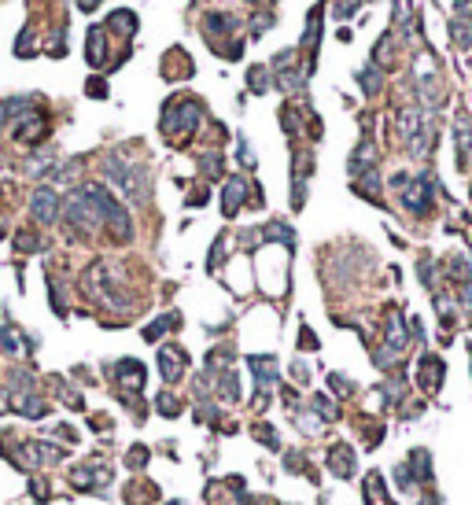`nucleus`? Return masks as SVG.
Segmentation results:
<instances>
[{"mask_svg": "<svg viewBox=\"0 0 472 505\" xmlns=\"http://www.w3.org/2000/svg\"><path fill=\"white\" fill-rule=\"evenodd\" d=\"M199 118H203V107L199 100H170L166 103V111H163V133L170 137L174 144H185L192 133H196V126H199Z\"/></svg>", "mask_w": 472, "mask_h": 505, "instance_id": "nucleus-1", "label": "nucleus"}, {"mask_svg": "<svg viewBox=\"0 0 472 505\" xmlns=\"http://www.w3.org/2000/svg\"><path fill=\"white\" fill-rule=\"evenodd\" d=\"M104 174H107V181H111L118 192H122V196H130L133 203L148 199V174H144V166H126V163H118V159H107Z\"/></svg>", "mask_w": 472, "mask_h": 505, "instance_id": "nucleus-2", "label": "nucleus"}, {"mask_svg": "<svg viewBox=\"0 0 472 505\" xmlns=\"http://www.w3.org/2000/svg\"><path fill=\"white\" fill-rule=\"evenodd\" d=\"M89 188V196L96 203V210H100V218L111 225V232L118 236V240H130L133 236V221H130V214H126V207H118V199L111 196V192H104L100 185H85Z\"/></svg>", "mask_w": 472, "mask_h": 505, "instance_id": "nucleus-3", "label": "nucleus"}, {"mask_svg": "<svg viewBox=\"0 0 472 505\" xmlns=\"http://www.w3.org/2000/svg\"><path fill=\"white\" fill-rule=\"evenodd\" d=\"M67 221L74 225L78 232H92L96 225H100V210H96V203L89 196V188H78V192H70L67 196Z\"/></svg>", "mask_w": 472, "mask_h": 505, "instance_id": "nucleus-4", "label": "nucleus"}, {"mask_svg": "<svg viewBox=\"0 0 472 505\" xmlns=\"http://www.w3.org/2000/svg\"><path fill=\"white\" fill-rule=\"evenodd\" d=\"M111 376H115V388L126 395V399H133L137 391H144V365L137 358H122L118 365H111Z\"/></svg>", "mask_w": 472, "mask_h": 505, "instance_id": "nucleus-5", "label": "nucleus"}, {"mask_svg": "<svg viewBox=\"0 0 472 505\" xmlns=\"http://www.w3.org/2000/svg\"><path fill=\"white\" fill-rule=\"evenodd\" d=\"M8 410H15L19 417H26V421H41V417L48 413V406H45V399H41L37 391H30V388H15V391H12V399H8Z\"/></svg>", "mask_w": 472, "mask_h": 505, "instance_id": "nucleus-6", "label": "nucleus"}, {"mask_svg": "<svg viewBox=\"0 0 472 505\" xmlns=\"http://www.w3.org/2000/svg\"><path fill=\"white\" fill-rule=\"evenodd\" d=\"M30 214L41 221V225H52L59 218V196H56V188H48V185H41L34 196H30Z\"/></svg>", "mask_w": 472, "mask_h": 505, "instance_id": "nucleus-7", "label": "nucleus"}, {"mask_svg": "<svg viewBox=\"0 0 472 505\" xmlns=\"http://www.w3.org/2000/svg\"><path fill=\"white\" fill-rule=\"evenodd\" d=\"M185 369H188V354L181 350V347H163L159 350V373H163V380L166 384H177L181 376H185Z\"/></svg>", "mask_w": 472, "mask_h": 505, "instance_id": "nucleus-8", "label": "nucleus"}, {"mask_svg": "<svg viewBox=\"0 0 472 505\" xmlns=\"http://www.w3.org/2000/svg\"><path fill=\"white\" fill-rule=\"evenodd\" d=\"M402 203L410 207L413 214H428V207H432V177L421 174L413 181V185L402 188Z\"/></svg>", "mask_w": 472, "mask_h": 505, "instance_id": "nucleus-9", "label": "nucleus"}, {"mask_svg": "<svg viewBox=\"0 0 472 505\" xmlns=\"http://www.w3.org/2000/svg\"><path fill=\"white\" fill-rule=\"evenodd\" d=\"M248 365L255 369V380H259V391H262V399L259 402H270V391L277 388V365H273V358L270 354H255V358H248Z\"/></svg>", "mask_w": 472, "mask_h": 505, "instance_id": "nucleus-10", "label": "nucleus"}, {"mask_svg": "<svg viewBox=\"0 0 472 505\" xmlns=\"http://www.w3.org/2000/svg\"><path fill=\"white\" fill-rule=\"evenodd\" d=\"M328 472L336 479H351L354 476V450L351 446H343V443H336L328 450Z\"/></svg>", "mask_w": 472, "mask_h": 505, "instance_id": "nucleus-11", "label": "nucleus"}, {"mask_svg": "<svg viewBox=\"0 0 472 505\" xmlns=\"http://www.w3.org/2000/svg\"><path fill=\"white\" fill-rule=\"evenodd\" d=\"M417 384H421V391H439V384H443V362L435 358V354H424L421 358V373H417Z\"/></svg>", "mask_w": 472, "mask_h": 505, "instance_id": "nucleus-12", "label": "nucleus"}, {"mask_svg": "<svg viewBox=\"0 0 472 505\" xmlns=\"http://www.w3.org/2000/svg\"><path fill=\"white\" fill-rule=\"evenodd\" d=\"M395 130H399V141L413 144L417 133L424 130V126H421V111H417V107H402L399 118H395Z\"/></svg>", "mask_w": 472, "mask_h": 505, "instance_id": "nucleus-13", "label": "nucleus"}, {"mask_svg": "<svg viewBox=\"0 0 472 505\" xmlns=\"http://www.w3.org/2000/svg\"><path fill=\"white\" fill-rule=\"evenodd\" d=\"M26 450V461L23 465H56V461H63V454H67V450H59V446H48V443H26L23 446Z\"/></svg>", "mask_w": 472, "mask_h": 505, "instance_id": "nucleus-14", "label": "nucleus"}, {"mask_svg": "<svg viewBox=\"0 0 472 505\" xmlns=\"http://www.w3.org/2000/svg\"><path fill=\"white\" fill-rule=\"evenodd\" d=\"M244 196H248V181H244V177H229V181H225V199H222L225 218H233V214L244 207Z\"/></svg>", "mask_w": 472, "mask_h": 505, "instance_id": "nucleus-15", "label": "nucleus"}, {"mask_svg": "<svg viewBox=\"0 0 472 505\" xmlns=\"http://www.w3.org/2000/svg\"><path fill=\"white\" fill-rule=\"evenodd\" d=\"M45 133H48V122H45L41 115H34V118H23V122H19L15 141H23V144H37Z\"/></svg>", "mask_w": 472, "mask_h": 505, "instance_id": "nucleus-16", "label": "nucleus"}, {"mask_svg": "<svg viewBox=\"0 0 472 505\" xmlns=\"http://www.w3.org/2000/svg\"><path fill=\"white\" fill-rule=\"evenodd\" d=\"M85 56H89L92 67H104V63H107V30L104 26L89 30V48H85Z\"/></svg>", "mask_w": 472, "mask_h": 505, "instance_id": "nucleus-17", "label": "nucleus"}, {"mask_svg": "<svg viewBox=\"0 0 472 505\" xmlns=\"http://www.w3.org/2000/svg\"><path fill=\"white\" fill-rule=\"evenodd\" d=\"M214 384H218V391H222L225 402H240V376H236L233 369L214 373Z\"/></svg>", "mask_w": 472, "mask_h": 505, "instance_id": "nucleus-18", "label": "nucleus"}, {"mask_svg": "<svg viewBox=\"0 0 472 505\" xmlns=\"http://www.w3.org/2000/svg\"><path fill=\"white\" fill-rule=\"evenodd\" d=\"M233 30H236V19L222 15V12L207 15V23H203V34H207V37H222V34H233Z\"/></svg>", "mask_w": 472, "mask_h": 505, "instance_id": "nucleus-19", "label": "nucleus"}, {"mask_svg": "<svg viewBox=\"0 0 472 505\" xmlns=\"http://www.w3.org/2000/svg\"><path fill=\"white\" fill-rule=\"evenodd\" d=\"M177 325H181V314H166V317H159V321H152V325L144 328V339L148 343H159L166 328H177Z\"/></svg>", "mask_w": 472, "mask_h": 505, "instance_id": "nucleus-20", "label": "nucleus"}, {"mask_svg": "<svg viewBox=\"0 0 472 505\" xmlns=\"http://www.w3.org/2000/svg\"><path fill=\"white\" fill-rule=\"evenodd\" d=\"M454 141H458V155H461V163H465V155H469V148H472V130H469V118H465V115H458Z\"/></svg>", "mask_w": 472, "mask_h": 505, "instance_id": "nucleus-21", "label": "nucleus"}, {"mask_svg": "<svg viewBox=\"0 0 472 505\" xmlns=\"http://www.w3.org/2000/svg\"><path fill=\"white\" fill-rule=\"evenodd\" d=\"M155 410L163 413V417H177L181 413V402L174 399V391H159L155 395Z\"/></svg>", "mask_w": 472, "mask_h": 505, "instance_id": "nucleus-22", "label": "nucleus"}, {"mask_svg": "<svg viewBox=\"0 0 472 505\" xmlns=\"http://www.w3.org/2000/svg\"><path fill=\"white\" fill-rule=\"evenodd\" d=\"M111 30H122V34L130 37L133 30H137V19H133V12H115V15H111Z\"/></svg>", "mask_w": 472, "mask_h": 505, "instance_id": "nucleus-23", "label": "nucleus"}, {"mask_svg": "<svg viewBox=\"0 0 472 505\" xmlns=\"http://www.w3.org/2000/svg\"><path fill=\"white\" fill-rule=\"evenodd\" d=\"M314 410H317V417H325V421H340L336 402H328L325 395H317V399H314Z\"/></svg>", "mask_w": 472, "mask_h": 505, "instance_id": "nucleus-24", "label": "nucleus"}, {"mask_svg": "<svg viewBox=\"0 0 472 505\" xmlns=\"http://www.w3.org/2000/svg\"><path fill=\"white\" fill-rule=\"evenodd\" d=\"M52 166V155L48 152H41V155H34V159H30V163H26V174H34V177H41V174H45V170Z\"/></svg>", "mask_w": 472, "mask_h": 505, "instance_id": "nucleus-25", "label": "nucleus"}, {"mask_svg": "<svg viewBox=\"0 0 472 505\" xmlns=\"http://www.w3.org/2000/svg\"><path fill=\"white\" fill-rule=\"evenodd\" d=\"M126 465H130V468H144V465H148V446H130V454H126Z\"/></svg>", "mask_w": 472, "mask_h": 505, "instance_id": "nucleus-26", "label": "nucleus"}, {"mask_svg": "<svg viewBox=\"0 0 472 505\" xmlns=\"http://www.w3.org/2000/svg\"><path fill=\"white\" fill-rule=\"evenodd\" d=\"M251 89H255V92H266V89H270V70H266V67H255V70H251Z\"/></svg>", "mask_w": 472, "mask_h": 505, "instance_id": "nucleus-27", "label": "nucleus"}, {"mask_svg": "<svg viewBox=\"0 0 472 505\" xmlns=\"http://www.w3.org/2000/svg\"><path fill=\"white\" fill-rule=\"evenodd\" d=\"M358 81H362V89H366V92H377V89H380V74L373 70V67H369V70H362V74H358Z\"/></svg>", "mask_w": 472, "mask_h": 505, "instance_id": "nucleus-28", "label": "nucleus"}, {"mask_svg": "<svg viewBox=\"0 0 472 505\" xmlns=\"http://www.w3.org/2000/svg\"><path fill=\"white\" fill-rule=\"evenodd\" d=\"M328 384L336 388V395H351V391H354V384L347 380V376H340V373H332V376H328Z\"/></svg>", "mask_w": 472, "mask_h": 505, "instance_id": "nucleus-29", "label": "nucleus"}, {"mask_svg": "<svg viewBox=\"0 0 472 505\" xmlns=\"http://www.w3.org/2000/svg\"><path fill=\"white\" fill-rule=\"evenodd\" d=\"M203 174H210V177H218V174H222V159L214 155V152H210V159L203 155Z\"/></svg>", "mask_w": 472, "mask_h": 505, "instance_id": "nucleus-30", "label": "nucleus"}, {"mask_svg": "<svg viewBox=\"0 0 472 505\" xmlns=\"http://www.w3.org/2000/svg\"><path fill=\"white\" fill-rule=\"evenodd\" d=\"M222 259H225V236H222V240L218 244H214V251H210V270H218V266H222Z\"/></svg>", "mask_w": 472, "mask_h": 505, "instance_id": "nucleus-31", "label": "nucleus"}, {"mask_svg": "<svg viewBox=\"0 0 472 505\" xmlns=\"http://www.w3.org/2000/svg\"><path fill=\"white\" fill-rule=\"evenodd\" d=\"M354 8H358V0H336V19H347Z\"/></svg>", "mask_w": 472, "mask_h": 505, "instance_id": "nucleus-32", "label": "nucleus"}, {"mask_svg": "<svg viewBox=\"0 0 472 505\" xmlns=\"http://www.w3.org/2000/svg\"><path fill=\"white\" fill-rule=\"evenodd\" d=\"M395 19H399V23H410V0H395Z\"/></svg>", "mask_w": 472, "mask_h": 505, "instance_id": "nucleus-33", "label": "nucleus"}, {"mask_svg": "<svg viewBox=\"0 0 472 505\" xmlns=\"http://www.w3.org/2000/svg\"><path fill=\"white\" fill-rule=\"evenodd\" d=\"M196 417H199L203 424H214V421H218V410H214V406H199Z\"/></svg>", "mask_w": 472, "mask_h": 505, "instance_id": "nucleus-34", "label": "nucleus"}, {"mask_svg": "<svg viewBox=\"0 0 472 505\" xmlns=\"http://www.w3.org/2000/svg\"><path fill=\"white\" fill-rule=\"evenodd\" d=\"M458 12H461V23H465V26H472V0H458Z\"/></svg>", "mask_w": 472, "mask_h": 505, "instance_id": "nucleus-35", "label": "nucleus"}, {"mask_svg": "<svg viewBox=\"0 0 472 505\" xmlns=\"http://www.w3.org/2000/svg\"><path fill=\"white\" fill-rule=\"evenodd\" d=\"M255 435H259V443H270L277 450V432H273V428H255Z\"/></svg>", "mask_w": 472, "mask_h": 505, "instance_id": "nucleus-36", "label": "nucleus"}, {"mask_svg": "<svg viewBox=\"0 0 472 505\" xmlns=\"http://www.w3.org/2000/svg\"><path fill=\"white\" fill-rule=\"evenodd\" d=\"M19 251H37V236H30V232H19Z\"/></svg>", "mask_w": 472, "mask_h": 505, "instance_id": "nucleus-37", "label": "nucleus"}, {"mask_svg": "<svg viewBox=\"0 0 472 505\" xmlns=\"http://www.w3.org/2000/svg\"><path fill=\"white\" fill-rule=\"evenodd\" d=\"M85 92H92L96 100H104V96H107V85H104V81H89V85H85Z\"/></svg>", "mask_w": 472, "mask_h": 505, "instance_id": "nucleus-38", "label": "nucleus"}, {"mask_svg": "<svg viewBox=\"0 0 472 505\" xmlns=\"http://www.w3.org/2000/svg\"><path fill=\"white\" fill-rule=\"evenodd\" d=\"M299 347H306V350L317 347V339H314V332H310V328H303V339H299Z\"/></svg>", "mask_w": 472, "mask_h": 505, "instance_id": "nucleus-39", "label": "nucleus"}, {"mask_svg": "<svg viewBox=\"0 0 472 505\" xmlns=\"http://www.w3.org/2000/svg\"><path fill=\"white\" fill-rule=\"evenodd\" d=\"M461 295H465V306L472 310V281H465V284H461Z\"/></svg>", "mask_w": 472, "mask_h": 505, "instance_id": "nucleus-40", "label": "nucleus"}, {"mask_svg": "<svg viewBox=\"0 0 472 505\" xmlns=\"http://www.w3.org/2000/svg\"><path fill=\"white\" fill-rule=\"evenodd\" d=\"M34 494H37L41 502H45V498H48V487H45V483H41V479H34Z\"/></svg>", "mask_w": 472, "mask_h": 505, "instance_id": "nucleus-41", "label": "nucleus"}, {"mask_svg": "<svg viewBox=\"0 0 472 505\" xmlns=\"http://www.w3.org/2000/svg\"><path fill=\"white\" fill-rule=\"evenodd\" d=\"M96 4H100V0H78V8H81V12H92Z\"/></svg>", "mask_w": 472, "mask_h": 505, "instance_id": "nucleus-42", "label": "nucleus"}, {"mask_svg": "<svg viewBox=\"0 0 472 505\" xmlns=\"http://www.w3.org/2000/svg\"><path fill=\"white\" fill-rule=\"evenodd\" d=\"M8 410V399H4V395H0V413H4Z\"/></svg>", "mask_w": 472, "mask_h": 505, "instance_id": "nucleus-43", "label": "nucleus"}, {"mask_svg": "<svg viewBox=\"0 0 472 505\" xmlns=\"http://www.w3.org/2000/svg\"><path fill=\"white\" fill-rule=\"evenodd\" d=\"M4 115H8V111H4V103H0V122H4Z\"/></svg>", "mask_w": 472, "mask_h": 505, "instance_id": "nucleus-44", "label": "nucleus"}, {"mask_svg": "<svg viewBox=\"0 0 472 505\" xmlns=\"http://www.w3.org/2000/svg\"><path fill=\"white\" fill-rule=\"evenodd\" d=\"M248 4H259V0H248Z\"/></svg>", "mask_w": 472, "mask_h": 505, "instance_id": "nucleus-45", "label": "nucleus"}, {"mask_svg": "<svg viewBox=\"0 0 472 505\" xmlns=\"http://www.w3.org/2000/svg\"><path fill=\"white\" fill-rule=\"evenodd\" d=\"M0 236H4V229H0Z\"/></svg>", "mask_w": 472, "mask_h": 505, "instance_id": "nucleus-46", "label": "nucleus"}]
</instances>
